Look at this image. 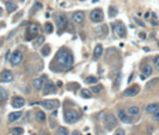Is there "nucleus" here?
Masks as SVG:
<instances>
[{
  "label": "nucleus",
  "mask_w": 159,
  "mask_h": 135,
  "mask_svg": "<svg viewBox=\"0 0 159 135\" xmlns=\"http://www.w3.org/2000/svg\"><path fill=\"white\" fill-rule=\"evenodd\" d=\"M56 64L62 68H70L74 64V56L67 48H61L55 55Z\"/></svg>",
  "instance_id": "nucleus-1"
},
{
  "label": "nucleus",
  "mask_w": 159,
  "mask_h": 135,
  "mask_svg": "<svg viewBox=\"0 0 159 135\" xmlns=\"http://www.w3.org/2000/svg\"><path fill=\"white\" fill-rule=\"evenodd\" d=\"M79 120H80V115H79V113L77 111V110H74V109L65 110V113H63V121L66 122V123L72 125V123L78 122Z\"/></svg>",
  "instance_id": "nucleus-2"
},
{
  "label": "nucleus",
  "mask_w": 159,
  "mask_h": 135,
  "mask_svg": "<svg viewBox=\"0 0 159 135\" xmlns=\"http://www.w3.org/2000/svg\"><path fill=\"white\" fill-rule=\"evenodd\" d=\"M39 34V28L36 23H30L28 29H26L25 32V41H32L35 40Z\"/></svg>",
  "instance_id": "nucleus-3"
},
{
  "label": "nucleus",
  "mask_w": 159,
  "mask_h": 135,
  "mask_svg": "<svg viewBox=\"0 0 159 135\" xmlns=\"http://www.w3.org/2000/svg\"><path fill=\"white\" fill-rule=\"evenodd\" d=\"M103 123H104V127H105V129H107V130H113L117 126V118H116L115 115L108 114V115L104 116Z\"/></svg>",
  "instance_id": "nucleus-4"
},
{
  "label": "nucleus",
  "mask_w": 159,
  "mask_h": 135,
  "mask_svg": "<svg viewBox=\"0 0 159 135\" xmlns=\"http://www.w3.org/2000/svg\"><path fill=\"white\" fill-rule=\"evenodd\" d=\"M111 27H113V29L115 30V32L117 34V36L118 37H121V38H125L126 36H127V28H126V25L122 23V22H117L116 24H111Z\"/></svg>",
  "instance_id": "nucleus-5"
},
{
  "label": "nucleus",
  "mask_w": 159,
  "mask_h": 135,
  "mask_svg": "<svg viewBox=\"0 0 159 135\" xmlns=\"http://www.w3.org/2000/svg\"><path fill=\"white\" fill-rule=\"evenodd\" d=\"M39 104H41L47 111H53V110H55L60 105L59 101H56V99H46V101L39 102Z\"/></svg>",
  "instance_id": "nucleus-6"
},
{
  "label": "nucleus",
  "mask_w": 159,
  "mask_h": 135,
  "mask_svg": "<svg viewBox=\"0 0 159 135\" xmlns=\"http://www.w3.org/2000/svg\"><path fill=\"white\" fill-rule=\"evenodd\" d=\"M117 118L120 120L122 123H127V125L133 123V117H132L129 114H127V111H126V110H123V109H118L117 110Z\"/></svg>",
  "instance_id": "nucleus-7"
},
{
  "label": "nucleus",
  "mask_w": 159,
  "mask_h": 135,
  "mask_svg": "<svg viewBox=\"0 0 159 135\" xmlns=\"http://www.w3.org/2000/svg\"><path fill=\"white\" fill-rule=\"evenodd\" d=\"M56 27L60 31H63L66 29V27H67V24H68V20H67V17H66L63 13H58L56 17Z\"/></svg>",
  "instance_id": "nucleus-8"
},
{
  "label": "nucleus",
  "mask_w": 159,
  "mask_h": 135,
  "mask_svg": "<svg viewBox=\"0 0 159 135\" xmlns=\"http://www.w3.org/2000/svg\"><path fill=\"white\" fill-rule=\"evenodd\" d=\"M103 18H104V15L101 8H95L90 12V19L94 23H101L103 22Z\"/></svg>",
  "instance_id": "nucleus-9"
},
{
  "label": "nucleus",
  "mask_w": 159,
  "mask_h": 135,
  "mask_svg": "<svg viewBox=\"0 0 159 135\" xmlns=\"http://www.w3.org/2000/svg\"><path fill=\"white\" fill-rule=\"evenodd\" d=\"M22 61H23V53L17 49V50L12 53V55L10 57V62L12 66H18L22 64Z\"/></svg>",
  "instance_id": "nucleus-10"
},
{
  "label": "nucleus",
  "mask_w": 159,
  "mask_h": 135,
  "mask_svg": "<svg viewBox=\"0 0 159 135\" xmlns=\"http://www.w3.org/2000/svg\"><path fill=\"white\" fill-rule=\"evenodd\" d=\"M55 92H56V86L54 85V83L50 81V80H47L44 83V86H43V94L48 96V94L55 93Z\"/></svg>",
  "instance_id": "nucleus-11"
},
{
  "label": "nucleus",
  "mask_w": 159,
  "mask_h": 135,
  "mask_svg": "<svg viewBox=\"0 0 159 135\" xmlns=\"http://www.w3.org/2000/svg\"><path fill=\"white\" fill-rule=\"evenodd\" d=\"M46 76H42V77H39V78H35L32 80V86L35 90L39 91V90H42L43 86H44V83H46Z\"/></svg>",
  "instance_id": "nucleus-12"
},
{
  "label": "nucleus",
  "mask_w": 159,
  "mask_h": 135,
  "mask_svg": "<svg viewBox=\"0 0 159 135\" xmlns=\"http://www.w3.org/2000/svg\"><path fill=\"white\" fill-rule=\"evenodd\" d=\"M13 80V74L8 69H4L0 73V83H11Z\"/></svg>",
  "instance_id": "nucleus-13"
},
{
  "label": "nucleus",
  "mask_w": 159,
  "mask_h": 135,
  "mask_svg": "<svg viewBox=\"0 0 159 135\" xmlns=\"http://www.w3.org/2000/svg\"><path fill=\"white\" fill-rule=\"evenodd\" d=\"M140 92V87L138 85H134L132 87H128L123 91V97H135Z\"/></svg>",
  "instance_id": "nucleus-14"
},
{
  "label": "nucleus",
  "mask_w": 159,
  "mask_h": 135,
  "mask_svg": "<svg viewBox=\"0 0 159 135\" xmlns=\"http://www.w3.org/2000/svg\"><path fill=\"white\" fill-rule=\"evenodd\" d=\"M73 22L75 24H83V22L85 20V13H84V11H75L73 16Z\"/></svg>",
  "instance_id": "nucleus-15"
},
{
  "label": "nucleus",
  "mask_w": 159,
  "mask_h": 135,
  "mask_svg": "<svg viewBox=\"0 0 159 135\" xmlns=\"http://www.w3.org/2000/svg\"><path fill=\"white\" fill-rule=\"evenodd\" d=\"M25 104V101H24V98L23 97H13V99H12V106L15 108V109H20L23 108Z\"/></svg>",
  "instance_id": "nucleus-16"
},
{
  "label": "nucleus",
  "mask_w": 159,
  "mask_h": 135,
  "mask_svg": "<svg viewBox=\"0 0 159 135\" xmlns=\"http://www.w3.org/2000/svg\"><path fill=\"white\" fill-rule=\"evenodd\" d=\"M22 115H23L22 111H13V113H10V114H8L7 120H8L10 123H13V122L18 121V120L22 117Z\"/></svg>",
  "instance_id": "nucleus-17"
},
{
  "label": "nucleus",
  "mask_w": 159,
  "mask_h": 135,
  "mask_svg": "<svg viewBox=\"0 0 159 135\" xmlns=\"http://www.w3.org/2000/svg\"><path fill=\"white\" fill-rule=\"evenodd\" d=\"M128 114L133 117V116H138L139 114H140V109H139V106H136V105H132V106H129L128 108Z\"/></svg>",
  "instance_id": "nucleus-18"
},
{
  "label": "nucleus",
  "mask_w": 159,
  "mask_h": 135,
  "mask_svg": "<svg viewBox=\"0 0 159 135\" xmlns=\"http://www.w3.org/2000/svg\"><path fill=\"white\" fill-rule=\"evenodd\" d=\"M103 54V45L102 44H97L94 49V57L95 59H99Z\"/></svg>",
  "instance_id": "nucleus-19"
},
{
  "label": "nucleus",
  "mask_w": 159,
  "mask_h": 135,
  "mask_svg": "<svg viewBox=\"0 0 159 135\" xmlns=\"http://www.w3.org/2000/svg\"><path fill=\"white\" fill-rule=\"evenodd\" d=\"M96 34L99 35V36H102V37H105V36L108 35V28H107V25H102V27L97 28L96 29Z\"/></svg>",
  "instance_id": "nucleus-20"
},
{
  "label": "nucleus",
  "mask_w": 159,
  "mask_h": 135,
  "mask_svg": "<svg viewBox=\"0 0 159 135\" xmlns=\"http://www.w3.org/2000/svg\"><path fill=\"white\" fill-rule=\"evenodd\" d=\"M5 6H6V10H7L8 13H12V12H15L17 10V5L13 1H11V0H10V1H6Z\"/></svg>",
  "instance_id": "nucleus-21"
},
{
  "label": "nucleus",
  "mask_w": 159,
  "mask_h": 135,
  "mask_svg": "<svg viewBox=\"0 0 159 135\" xmlns=\"http://www.w3.org/2000/svg\"><path fill=\"white\" fill-rule=\"evenodd\" d=\"M141 69H142V74L145 77H150V76H152V73H153V68L150 65H145Z\"/></svg>",
  "instance_id": "nucleus-22"
},
{
  "label": "nucleus",
  "mask_w": 159,
  "mask_h": 135,
  "mask_svg": "<svg viewBox=\"0 0 159 135\" xmlns=\"http://www.w3.org/2000/svg\"><path fill=\"white\" fill-rule=\"evenodd\" d=\"M157 109H159V105H158L157 103L150 104V105H147V106H146V113H148V114H153Z\"/></svg>",
  "instance_id": "nucleus-23"
},
{
  "label": "nucleus",
  "mask_w": 159,
  "mask_h": 135,
  "mask_svg": "<svg viewBox=\"0 0 159 135\" xmlns=\"http://www.w3.org/2000/svg\"><path fill=\"white\" fill-rule=\"evenodd\" d=\"M46 114L43 111H41V110H38V111L36 113V120L37 122H44L46 121Z\"/></svg>",
  "instance_id": "nucleus-24"
},
{
  "label": "nucleus",
  "mask_w": 159,
  "mask_h": 135,
  "mask_svg": "<svg viewBox=\"0 0 159 135\" xmlns=\"http://www.w3.org/2000/svg\"><path fill=\"white\" fill-rule=\"evenodd\" d=\"M80 96L83 98H86V99H90V98H92V92L90 90H87V89H83L80 91Z\"/></svg>",
  "instance_id": "nucleus-25"
},
{
  "label": "nucleus",
  "mask_w": 159,
  "mask_h": 135,
  "mask_svg": "<svg viewBox=\"0 0 159 135\" xmlns=\"http://www.w3.org/2000/svg\"><path fill=\"white\" fill-rule=\"evenodd\" d=\"M85 83L86 84H90V85H96L98 83V78L97 77H94V76H90L85 79Z\"/></svg>",
  "instance_id": "nucleus-26"
},
{
  "label": "nucleus",
  "mask_w": 159,
  "mask_h": 135,
  "mask_svg": "<svg viewBox=\"0 0 159 135\" xmlns=\"http://www.w3.org/2000/svg\"><path fill=\"white\" fill-rule=\"evenodd\" d=\"M158 81H159V79H158V78H153L152 80H150V81L146 84V89H147V90H151L152 87H154L155 85L158 84Z\"/></svg>",
  "instance_id": "nucleus-27"
},
{
  "label": "nucleus",
  "mask_w": 159,
  "mask_h": 135,
  "mask_svg": "<svg viewBox=\"0 0 159 135\" xmlns=\"http://www.w3.org/2000/svg\"><path fill=\"white\" fill-rule=\"evenodd\" d=\"M7 98H8V92L4 87H0V101H6Z\"/></svg>",
  "instance_id": "nucleus-28"
},
{
  "label": "nucleus",
  "mask_w": 159,
  "mask_h": 135,
  "mask_svg": "<svg viewBox=\"0 0 159 135\" xmlns=\"http://www.w3.org/2000/svg\"><path fill=\"white\" fill-rule=\"evenodd\" d=\"M24 129L22 127H16V128H12L11 129V134L12 135H23Z\"/></svg>",
  "instance_id": "nucleus-29"
},
{
  "label": "nucleus",
  "mask_w": 159,
  "mask_h": 135,
  "mask_svg": "<svg viewBox=\"0 0 159 135\" xmlns=\"http://www.w3.org/2000/svg\"><path fill=\"white\" fill-rule=\"evenodd\" d=\"M102 90H103V85H101V84H96V85H94V87H92V93H99V92H102Z\"/></svg>",
  "instance_id": "nucleus-30"
},
{
  "label": "nucleus",
  "mask_w": 159,
  "mask_h": 135,
  "mask_svg": "<svg viewBox=\"0 0 159 135\" xmlns=\"http://www.w3.org/2000/svg\"><path fill=\"white\" fill-rule=\"evenodd\" d=\"M70 133H68V130L66 129L65 127H59L58 128V133H56V135H68Z\"/></svg>",
  "instance_id": "nucleus-31"
},
{
  "label": "nucleus",
  "mask_w": 159,
  "mask_h": 135,
  "mask_svg": "<svg viewBox=\"0 0 159 135\" xmlns=\"http://www.w3.org/2000/svg\"><path fill=\"white\" fill-rule=\"evenodd\" d=\"M41 54H42L43 56H48V55L50 54V47H49V45H44V47L42 48V50H41Z\"/></svg>",
  "instance_id": "nucleus-32"
},
{
  "label": "nucleus",
  "mask_w": 159,
  "mask_h": 135,
  "mask_svg": "<svg viewBox=\"0 0 159 135\" xmlns=\"http://www.w3.org/2000/svg\"><path fill=\"white\" fill-rule=\"evenodd\" d=\"M109 11H110V12H109V17H110V18H114V17L117 16V8H116V7H110Z\"/></svg>",
  "instance_id": "nucleus-33"
},
{
  "label": "nucleus",
  "mask_w": 159,
  "mask_h": 135,
  "mask_svg": "<svg viewBox=\"0 0 159 135\" xmlns=\"http://www.w3.org/2000/svg\"><path fill=\"white\" fill-rule=\"evenodd\" d=\"M44 29H46V32H47V34H51L53 30H54V28H53V25H51V23H46Z\"/></svg>",
  "instance_id": "nucleus-34"
},
{
  "label": "nucleus",
  "mask_w": 159,
  "mask_h": 135,
  "mask_svg": "<svg viewBox=\"0 0 159 135\" xmlns=\"http://www.w3.org/2000/svg\"><path fill=\"white\" fill-rule=\"evenodd\" d=\"M43 42H44V37H43V36H39V37L37 38V41L34 43V47H39Z\"/></svg>",
  "instance_id": "nucleus-35"
},
{
  "label": "nucleus",
  "mask_w": 159,
  "mask_h": 135,
  "mask_svg": "<svg viewBox=\"0 0 159 135\" xmlns=\"http://www.w3.org/2000/svg\"><path fill=\"white\" fill-rule=\"evenodd\" d=\"M153 66H154L157 69H159V56H155V57L153 59Z\"/></svg>",
  "instance_id": "nucleus-36"
},
{
  "label": "nucleus",
  "mask_w": 159,
  "mask_h": 135,
  "mask_svg": "<svg viewBox=\"0 0 159 135\" xmlns=\"http://www.w3.org/2000/svg\"><path fill=\"white\" fill-rule=\"evenodd\" d=\"M120 81H121V74H118L117 78H116V83L114 84V87L115 89H117L118 86H120Z\"/></svg>",
  "instance_id": "nucleus-37"
},
{
  "label": "nucleus",
  "mask_w": 159,
  "mask_h": 135,
  "mask_svg": "<svg viewBox=\"0 0 159 135\" xmlns=\"http://www.w3.org/2000/svg\"><path fill=\"white\" fill-rule=\"evenodd\" d=\"M126 133H125V130L122 129V128H117L116 129V132L114 133V135H125Z\"/></svg>",
  "instance_id": "nucleus-38"
},
{
  "label": "nucleus",
  "mask_w": 159,
  "mask_h": 135,
  "mask_svg": "<svg viewBox=\"0 0 159 135\" xmlns=\"http://www.w3.org/2000/svg\"><path fill=\"white\" fill-rule=\"evenodd\" d=\"M152 115H153V120L154 121H159V109H157Z\"/></svg>",
  "instance_id": "nucleus-39"
},
{
  "label": "nucleus",
  "mask_w": 159,
  "mask_h": 135,
  "mask_svg": "<svg viewBox=\"0 0 159 135\" xmlns=\"http://www.w3.org/2000/svg\"><path fill=\"white\" fill-rule=\"evenodd\" d=\"M134 20H135V23H136V24H138V25H140V27H142V28H144V27H145V24H144V22H141V20H140V19H138V18H135V19H134Z\"/></svg>",
  "instance_id": "nucleus-40"
},
{
  "label": "nucleus",
  "mask_w": 159,
  "mask_h": 135,
  "mask_svg": "<svg viewBox=\"0 0 159 135\" xmlns=\"http://www.w3.org/2000/svg\"><path fill=\"white\" fill-rule=\"evenodd\" d=\"M51 116H53V117H56V116H58V110H53Z\"/></svg>",
  "instance_id": "nucleus-41"
},
{
  "label": "nucleus",
  "mask_w": 159,
  "mask_h": 135,
  "mask_svg": "<svg viewBox=\"0 0 159 135\" xmlns=\"http://www.w3.org/2000/svg\"><path fill=\"white\" fill-rule=\"evenodd\" d=\"M15 32H16V30H13V31H12V32H11V34L8 35V38H11V37H12V36H13V35H15Z\"/></svg>",
  "instance_id": "nucleus-42"
},
{
  "label": "nucleus",
  "mask_w": 159,
  "mask_h": 135,
  "mask_svg": "<svg viewBox=\"0 0 159 135\" xmlns=\"http://www.w3.org/2000/svg\"><path fill=\"white\" fill-rule=\"evenodd\" d=\"M140 79H141V80H145V79H146V77H145L144 74H141V76H140Z\"/></svg>",
  "instance_id": "nucleus-43"
},
{
  "label": "nucleus",
  "mask_w": 159,
  "mask_h": 135,
  "mask_svg": "<svg viewBox=\"0 0 159 135\" xmlns=\"http://www.w3.org/2000/svg\"><path fill=\"white\" fill-rule=\"evenodd\" d=\"M140 37H141V38H145V37H146V35H145V34H140Z\"/></svg>",
  "instance_id": "nucleus-44"
},
{
  "label": "nucleus",
  "mask_w": 159,
  "mask_h": 135,
  "mask_svg": "<svg viewBox=\"0 0 159 135\" xmlns=\"http://www.w3.org/2000/svg\"><path fill=\"white\" fill-rule=\"evenodd\" d=\"M73 135H80V133H79V132H73Z\"/></svg>",
  "instance_id": "nucleus-45"
},
{
  "label": "nucleus",
  "mask_w": 159,
  "mask_h": 135,
  "mask_svg": "<svg viewBox=\"0 0 159 135\" xmlns=\"http://www.w3.org/2000/svg\"><path fill=\"white\" fill-rule=\"evenodd\" d=\"M1 16H3V8L0 7V17H1Z\"/></svg>",
  "instance_id": "nucleus-46"
},
{
  "label": "nucleus",
  "mask_w": 159,
  "mask_h": 135,
  "mask_svg": "<svg viewBox=\"0 0 159 135\" xmlns=\"http://www.w3.org/2000/svg\"><path fill=\"white\" fill-rule=\"evenodd\" d=\"M19 1H20V3H24V1H25V0H19Z\"/></svg>",
  "instance_id": "nucleus-47"
},
{
  "label": "nucleus",
  "mask_w": 159,
  "mask_h": 135,
  "mask_svg": "<svg viewBox=\"0 0 159 135\" xmlns=\"http://www.w3.org/2000/svg\"><path fill=\"white\" fill-rule=\"evenodd\" d=\"M43 135H49V134H47V133H44V134H43Z\"/></svg>",
  "instance_id": "nucleus-48"
}]
</instances>
